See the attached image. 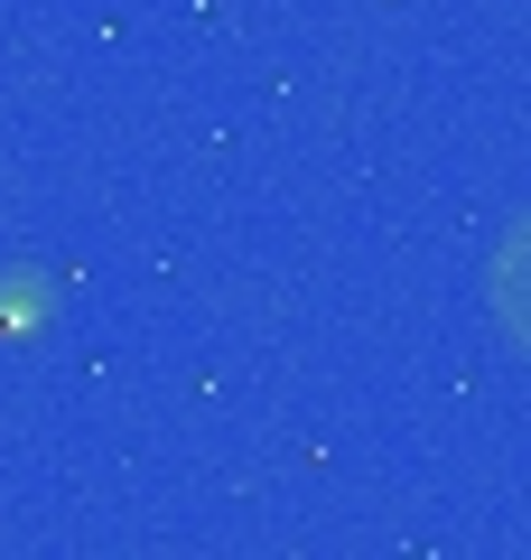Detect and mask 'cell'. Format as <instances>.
Listing matches in <instances>:
<instances>
[{"label":"cell","mask_w":531,"mask_h":560,"mask_svg":"<svg viewBox=\"0 0 531 560\" xmlns=\"http://www.w3.org/2000/svg\"><path fill=\"white\" fill-rule=\"evenodd\" d=\"M485 308H494V327H504L512 355H531V215H512L504 243H494V261H485Z\"/></svg>","instance_id":"cell-1"}]
</instances>
